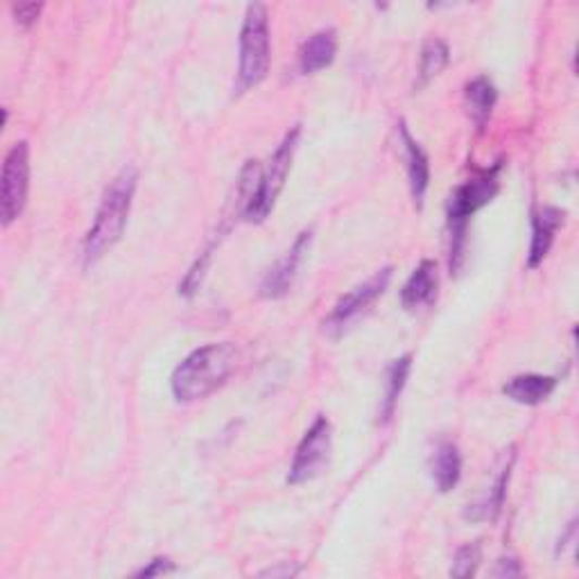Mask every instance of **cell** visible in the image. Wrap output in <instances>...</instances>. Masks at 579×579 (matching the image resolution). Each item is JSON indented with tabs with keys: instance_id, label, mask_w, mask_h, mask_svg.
<instances>
[{
	"instance_id": "6da1fadb",
	"label": "cell",
	"mask_w": 579,
	"mask_h": 579,
	"mask_svg": "<svg viewBox=\"0 0 579 579\" xmlns=\"http://www.w3.org/2000/svg\"><path fill=\"white\" fill-rule=\"evenodd\" d=\"M301 125H294L274 150L269 161L261 165L259 161H247L238 179V211L247 223H265L274 204H277L286 179L292 171L294 152L299 146Z\"/></svg>"
},
{
	"instance_id": "7a4b0ae2",
	"label": "cell",
	"mask_w": 579,
	"mask_h": 579,
	"mask_svg": "<svg viewBox=\"0 0 579 579\" xmlns=\"http://www.w3.org/2000/svg\"><path fill=\"white\" fill-rule=\"evenodd\" d=\"M136 186H139V168L136 165H125L114 181L106 186L93 225L81 242V261L87 267L98 263L109 250H114L116 242L123 238Z\"/></svg>"
},
{
	"instance_id": "3957f363",
	"label": "cell",
	"mask_w": 579,
	"mask_h": 579,
	"mask_svg": "<svg viewBox=\"0 0 579 579\" xmlns=\"http://www.w3.org/2000/svg\"><path fill=\"white\" fill-rule=\"evenodd\" d=\"M238 351L231 342L206 344L184 357L171 378L173 397L177 403H192L206 399L217 388H223L236 369Z\"/></svg>"
},
{
	"instance_id": "277c9868",
	"label": "cell",
	"mask_w": 579,
	"mask_h": 579,
	"mask_svg": "<svg viewBox=\"0 0 579 579\" xmlns=\"http://www.w3.org/2000/svg\"><path fill=\"white\" fill-rule=\"evenodd\" d=\"M501 175H503V161H495L491 168L482 171L474 179L460 184L453 190V196L449 198L446 217H449V236H451V250H449L451 274H457L462 269L468 225H471L474 215L480 209L491 204V200L499 196Z\"/></svg>"
},
{
	"instance_id": "5b68a950",
	"label": "cell",
	"mask_w": 579,
	"mask_h": 579,
	"mask_svg": "<svg viewBox=\"0 0 579 579\" xmlns=\"http://www.w3.org/2000/svg\"><path fill=\"white\" fill-rule=\"evenodd\" d=\"M269 39V16L267 8L252 3L247 8L242 30H240V64H238V93L259 87L267 77L272 60Z\"/></svg>"
},
{
	"instance_id": "8992f818",
	"label": "cell",
	"mask_w": 579,
	"mask_h": 579,
	"mask_svg": "<svg viewBox=\"0 0 579 579\" xmlns=\"http://www.w3.org/2000/svg\"><path fill=\"white\" fill-rule=\"evenodd\" d=\"M392 267H382L378 269L374 277H369L365 284L361 286H355L351 292H347L336 306L333 311H330L326 315V319L322 322V330L328 336V338H333L338 340L344 330L361 317L372 303L385 294V290H388L390 281H392Z\"/></svg>"
},
{
	"instance_id": "52a82bcc",
	"label": "cell",
	"mask_w": 579,
	"mask_h": 579,
	"mask_svg": "<svg viewBox=\"0 0 579 579\" xmlns=\"http://www.w3.org/2000/svg\"><path fill=\"white\" fill-rule=\"evenodd\" d=\"M27 190H30V146L18 141L10 148L3 161V181H0V215L3 227H10L21 217Z\"/></svg>"
},
{
	"instance_id": "ba28073f",
	"label": "cell",
	"mask_w": 579,
	"mask_h": 579,
	"mask_svg": "<svg viewBox=\"0 0 579 579\" xmlns=\"http://www.w3.org/2000/svg\"><path fill=\"white\" fill-rule=\"evenodd\" d=\"M330 446H333V432L326 417H317L315 424L303 435L301 444L297 446L294 460L288 471V484L309 482L322 474V468L330 460Z\"/></svg>"
},
{
	"instance_id": "9c48e42d",
	"label": "cell",
	"mask_w": 579,
	"mask_h": 579,
	"mask_svg": "<svg viewBox=\"0 0 579 579\" xmlns=\"http://www.w3.org/2000/svg\"><path fill=\"white\" fill-rule=\"evenodd\" d=\"M311 242H313V229L301 231L297 240L292 242L290 250L265 272V277L259 288L263 299H281L290 292L299 274V267L311 250Z\"/></svg>"
},
{
	"instance_id": "30bf717a",
	"label": "cell",
	"mask_w": 579,
	"mask_h": 579,
	"mask_svg": "<svg viewBox=\"0 0 579 579\" xmlns=\"http://www.w3.org/2000/svg\"><path fill=\"white\" fill-rule=\"evenodd\" d=\"M514 451L509 453V460L505 455L503 464L499 466V474L493 476L491 484L478 495V501L468 505L464 509V518L466 520H474V523H493L495 518L501 516L505 499H507V487H509V478H512V466H514Z\"/></svg>"
},
{
	"instance_id": "8fae6325",
	"label": "cell",
	"mask_w": 579,
	"mask_h": 579,
	"mask_svg": "<svg viewBox=\"0 0 579 579\" xmlns=\"http://www.w3.org/2000/svg\"><path fill=\"white\" fill-rule=\"evenodd\" d=\"M399 139H401V148H403V156H405L410 196H412V200H415V206L421 209L428 186H430V161H428V154L424 152V148L415 139H412V134L403 121L399 123Z\"/></svg>"
},
{
	"instance_id": "7c38bea8",
	"label": "cell",
	"mask_w": 579,
	"mask_h": 579,
	"mask_svg": "<svg viewBox=\"0 0 579 579\" xmlns=\"http://www.w3.org/2000/svg\"><path fill=\"white\" fill-rule=\"evenodd\" d=\"M566 211L559 206H541L532 213V242L528 254V267L537 269L553 250L557 231L564 227Z\"/></svg>"
},
{
	"instance_id": "4fadbf2b",
	"label": "cell",
	"mask_w": 579,
	"mask_h": 579,
	"mask_svg": "<svg viewBox=\"0 0 579 579\" xmlns=\"http://www.w3.org/2000/svg\"><path fill=\"white\" fill-rule=\"evenodd\" d=\"M439 288V272L435 261H421L419 267L410 274L401 290V303L405 311H417L421 306H432Z\"/></svg>"
},
{
	"instance_id": "5bb4252c",
	"label": "cell",
	"mask_w": 579,
	"mask_h": 579,
	"mask_svg": "<svg viewBox=\"0 0 579 579\" xmlns=\"http://www.w3.org/2000/svg\"><path fill=\"white\" fill-rule=\"evenodd\" d=\"M336 54H338V33L333 27H326V30H319L303 41L299 50V73L313 75L322 68H328L336 62Z\"/></svg>"
},
{
	"instance_id": "9a60e30c",
	"label": "cell",
	"mask_w": 579,
	"mask_h": 579,
	"mask_svg": "<svg viewBox=\"0 0 579 579\" xmlns=\"http://www.w3.org/2000/svg\"><path fill=\"white\" fill-rule=\"evenodd\" d=\"M557 376H541V374H520L509 378L503 385V394L520 405H539L553 397L557 390Z\"/></svg>"
},
{
	"instance_id": "2e32d148",
	"label": "cell",
	"mask_w": 579,
	"mask_h": 579,
	"mask_svg": "<svg viewBox=\"0 0 579 579\" xmlns=\"http://www.w3.org/2000/svg\"><path fill=\"white\" fill-rule=\"evenodd\" d=\"M430 476L439 493H449L457 487L462 478V455L453 441H437V446L430 455Z\"/></svg>"
},
{
	"instance_id": "e0dca14e",
	"label": "cell",
	"mask_w": 579,
	"mask_h": 579,
	"mask_svg": "<svg viewBox=\"0 0 579 579\" xmlns=\"http://www.w3.org/2000/svg\"><path fill=\"white\" fill-rule=\"evenodd\" d=\"M412 369V355L405 353L397 361L390 363V367L385 369V394L380 401V410H378V424H390L394 417V410L399 405V399L405 390V382Z\"/></svg>"
},
{
	"instance_id": "ac0fdd59",
	"label": "cell",
	"mask_w": 579,
	"mask_h": 579,
	"mask_svg": "<svg viewBox=\"0 0 579 579\" xmlns=\"http://www.w3.org/2000/svg\"><path fill=\"white\" fill-rule=\"evenodd\" d=\"M464 100L468 106V114H471V121L476 123L478 131H482L491 118L495 100H499V91H495L493 81L487 75L471 79L464 87Z\"/></svg>"
},
{
	"instance_id": "d6986e66",
	"label": "cell",
	"mask_w": 579,
	"mask_h": 579,
	"mask_svg": "<svg viewBox=\"0 0 579 579\" xmlns=\"http://www.w3.org/2000/svg\"><path fill=\"white\" fill-rule=\"evenodd\" d=\"M449 62H451L449 46L441 39H430L421 50V64H419V77H417L415 91L426 89L430 81L449 66Z\"/></svg>"
},
{
	"instance_id": "ffe728a7",
	"label": "cell",
	"mask_w": 579,
	"mask_h": 579,
	"mask_svg": "<svg viewBox=\"0 0 579 579\" xmlns=\"http://www.w3.org/2000/svg\"><path fill=\"white\" fill-rule=\"evenodd\" d=\"M482 559V545L478 541L474 543H466L457 550V555L453 559V568L451 575L453 577H474L478 572Z\"/></svg>"
},
{
	"instance_id": "44dd1931",
	"label": "cell",
	"mask_w": 579,
	"mask_h": 579,
	"mask_svg": "<svg viewBox=\"0 0 579 579\" xmlns=\"http://www.w3.org/2000/svg\"><path fill=\"white\" fill-rule=\"evenodd\" d=\"M43 12V3H18V5H12V16L14 21L21 25V27H30L39 21Z\"/></svg>"
},
{
	"instance_id": "7402d4cb",
	"label": "cell",
	"mask_w": 579,
	"mask_h": 579,
	"mask_svg": "<svg viewBox=\"0 0 579 579\" xmlns=\"http://www.w3.org/2000/svg\"><path fill=\"white\" fill-rule=\"evenodd\" d=\"M168 572H175V564L168 557H156L136 572V577H159V575H168Z\"/></svg>"
},
{
	"instance_id": "603a6c76",
	"label": "cell",
	"mask_w": 579,
	"mask_h": 579,
	"mask_svg": "<svg viewBox=\"0 0 579 579\" xmlns=\"http://www.w3.org/2000/svg\"><path fill=\"white\" fill-rule=\"evenodd\" d=\"M493 577H520L523 575V568H520V562L514 559V557H507V559H501L499 566L493 568L491 572Z\"/></svg>"
}]
</instances>
